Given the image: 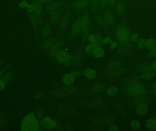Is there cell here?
Here are the masks:
<instances>
[{"mask_svg":"<svg viewBox=\"0 0 156 131\" xmlns=\"http://www.w3.org/2000/svg\"><path fill=\"white\" fill-rule=\"evenodd\" d=\"M39 128L38 122L33 114L26 116L21 122V129L22 131H37Z\"/></svg>","mask_w":156,"mask_h":131,"instance_id":"cell-1","label":"cell"},{"mask_svg":"<svg viewBox=\"0 0 156 131\" xmlns=\"http://www.w3.org/2000/svg\"><path fill=\"white\" fill-rule=\"evenodd\" d=\"M129 91L133 97H137L142 93L143 88L138 83L131 84L128 87Z\"/></svg>","mask_w":156,"mask_h":131,"instance_id":"cell-2","label":"cell"},{"mask_svg":"<svg viewBox=\"0 0 156 131\" xmlns=\"http://www.w3.org/2000/svg\"><path fill=\"white\" fill-rule=\"evenodd\" d=\"M57 123L54 120L52 119L49 117H46L44 118L41 122V127L43 128L50 129L54 127L56 125Z\"/></svg>","mask_w":156,"mask_h":131,"instance_id":"cell-3","label":"cell"},{"mask_svg":"<svg viewBox=\"0 0 156 131\" xmlns=\"http://www.w3.org/2000/svg\"><path fill=\"white\" fill-rule=\"evenodd\" d=\"M117 37L121 41H126L128 39L129 33L125 29H121L117 31Z\"/></svg>","mask_w":156,"mask_h":131,"instance_id":"cell-4","label":"cell"},{"mask_svg":"<svg viewBox=\"0 0 156 131\" xmlns=\"http://www.w3.org/2000/svg\"><path fill=\"white\" fill-rule=\"evenodd\" d=\"M147 112V107L146 104L139 103L137 107V112L140 115H144Z\"/></svg>","mask_w":156,"mask_h":131,"instance_id":"cell-5","label":"cell"},{"mask_svg":"<svg viewBox=\"0 0 156 131\" xmlns=\"http://www.w3.org/2000/svg\"><path fill=\"white\" fill-rule=\"evenodd\" d=\"M145 46L148 50H153L156 47V41L154 39H150L145 42Z\"/></svg>","mask_w":156,"mask_h":131,"instance_id":"cell-6","label":"cell"},{"mask_svg":"<svg viewBox=\"0 0 156 131\" xmlns=\"http://www.w3.org/2000/svg\"><path fill=\"white\" fill-rule=\"evenodd\" d=\"M104 51L100 47H97L93 51V55L96 58H100L104 55Z\"/></svg>","mask_w":156,"mask_h":131,"instance_id":"cell-7","label":"cell"},{"mask_svg":"<svg viewBox=\"0 0 156 131\" xmlns=\"http://www.w3.org/2000/svg\"><path fill=\"white\" fill-rule=\"evenodd\" d=\"M146 127L150 130H154L156 128V120L148 119L146 122Z\"/></svg>","mask_w":156,"mask_h":131,"instance_id":"cell-8","label":"cell"},{"mask_svg":"<svg viewBox=\"0 0 156 131\" xmlns=\"http://www.w3.org/2000/svg\"><path fill=\"white\" fill-rule=\"evenodd\" d=\"M57 57L59 61H64L69 58V55L67 53L62 51L58 52Z\"/></svg>","mask_w":156,"mask_h":131,"instance_id":"cell-9","label":"cell"},{"mask_svg":"<svg viewBox=\"0 0 156 131\" xmlns=\"http://www.w3.org/2000/svg\"><path fill=\"white\" fill-rule=\"evenodd\" d=\"M85 74L86 76H87L88 78L90 79L94 78L96 75V74L95 73V71L89 68L86 70Z\"/></svg>","mask_w":156,"mask_h":131,"instance_id":"cell-10","label":"cell"},{"mask_svg":"<svg viewBox=\"0 0 156 131\" xmlns=\"http://www.w3.org/2000/svg\"><path fill=\"white\" fill-rule=\"evenodd\" d=\"M74 77L72 74H68L64 76L63 82L67 85H70L73 82Z\"/></svg>","mask_w":156,"mask_h":131,"instance_id":"cell-11","label":"cell"},{"mask_svg":"<svg viewBox=\"0 0 156 131\" xmlns=\"http://www.w3.org/2000/svg\"><path fill=\"white\" fill-rule=\"evenodd\" d=\"M131 128L134 130H137L140 128L141 127V125L140 122L137 120H133L131 123Z\"/></svg>","mask_w":156,"mask_h":131,"instance_id":"cell-12","label":"cell"},{"mask_svg":"<svg viewBox=\"0 0 156 131\" xmlns=\"http://www.w3.org/2000/svg\"><path fill=\"white\" fill-rule=\"evenodd\" d=\"M107 92L110 96L116 95L117 93V90L114 87H110L108 89Z\"/></svg>","mask_w":156,"mask_h":131,"instance_id":"cell-13","label":"cell"},{"mask_svg":"<svg viewBox=\"0 0 156 131\" xmlns=\"http://www.w3.org/2000/svg\"><path fill=\"white\" fill-rule=\"evenodd\" d=\"M155 73L149 72H147V73H144L142 75V77L145 79H151V78H153L155 76Z\"/></svg>","mask_w":156,"mask_h":131,"instance_id":"cell-14","label":"cell"},{"mask_svg":"<svg viewBox=\"0 0 156 131\" xmlns=\"http://www.w3.org/2000/svg\"><path fill=\"white\" fill-rule=\"evenodd\" d=\"M145 44V41L143 39L140 38L137 41V45L139 49H142Z\"/></svg>","mask_w":156,"mask_h":131,"instance_id":"cell-15","label":"cell"},{"mask_svg":"<svg viewBox=\"0 0 156 131\" xmlns=\"http://www.w3.org/2000/svg\"><path fill=\"white\" fill-rule=\"evenodd\" d=\"M148 56L151 58H156V48L153 49L151 52L148 53Z\"/></svg>","mask_w":156,"mask_h":131,"instance_id":"cell-16","label":"cell"},{"mask_svg":"<svg viewBox=\"0 0 156 131\" xmlns=\"http://www.w3.org/2000/svg\"><path fill=\"white\" fill-rule=\"evenodd\" d=\"M35 9V6H34L33 5H30L28 7V11L29 12H32L34 11Z\"/></svg>","mask_w":156,"mask_h":131,"instance_id":"cell-17","label":"cell"},{"mask_svg":"<svg viewBox=\"0 0 156 131\" xmlns=\"http://www.w3.org/2000/svg\"><path fill=\"white\" fill-rule=\"evenodd\" d=\"M111 42V39L110 37H106L105 39H104L103 41V43L104 44H107L109 43H110Z\"/></svg>","mask_w":156,"mask_h":131,"instance_id":"cell-18","label":"cell"},{"mask_svg":"<svg viewBox=\"0 0 156 131\" xmlns=\"http://www.w3.org/2000/svg\"><path fill=\"white\" fill-rule=\"evenodd\" d=\"M93 47L94 46H93V45L92 44H90V45H89V46H87L86 49V52H90L92 50Z\"/></svg>","mask_w":156,"mask_h":131,"instance_id":"cell-19","label":"cell"},{"mask_svg":"<svg viewBox=\"0 0 156 131\" xmlns=\"http://www.w3.org/2000/svg\"><path fill=\"white\" fill-rule=\"evenodd\" d=\"M96 40V38L95 35H91L89 37V41L92 43H94Z\"/></svg>","mask_w":156,"mask_h":131,"instance_id":"cell-20","label":"cell"},{"mask_svg":"<svg viewBox=\"0 0 156 131\" xmlns=\"http://www.w3.org/2000/svg\"><path fill=\"white\" fill-rule=\"evenodd\" d=\"M28 5V2L26 1H23L21 2V3L20 4V6L21 7H23L27 6Z\"/></svg>","mask_w":156,"mask_h":131,"instance_id":"cell-21","label":"cell"},{"mask_svg":"<svg viewBox=\"0 0 156 131\" xmlns=\"http://www.w3.org/2000/svg\"><path fill=\"white\" fill-rule=\"evenodd\" d=\"M5 85V82L3 80H0V90L3 88Z\"/></svg>","mask_w":156,"mask_h":131,"instance_id":"cell-22","label":"cell"},{"mask_svg":"<svg viewBox=\"0 0 156 131\" xmlns=\"http://www.w3.org/2000/svg\"><path fill=\"white\" fill-rule=\"evenodd\" d=\"M138 38V36L137 34H133L132 36V37H131V39H132V41H136V40H137Z\"/></svg>","mask_w":156,"mask_h":131,"instance_id":"cell-23","label":"cell"},{"mask_svg":"<svg viewBox=\"0 0 156 131\" xmlns=\"http://www.w3.org/2000/svg\"><path fill=\"white\" fill-rule=\"evenodd\" d=\"M152 68L153 70L156 71V60L154 61L152 65Z\"/></svg>","mask_w":156,"mask_h":131,"instance_id":"cell-24","label":"cell"},{"mask_svg":"<svg viewBox=\"0 0 156 131\" xmlns=\"http://www.w3.org/2000/svg\"><path fill=\"white\" fill-rule=\"evenodd\" d=\"M116 45H117V43L116 42H114L111 43V44L110 45V46L111 48H114L116 46Z\"/></svg>","mask_w":156,"mask_h":131,"instance_id":"cell-25","label":"cell"},{"mask_svg":"<svg viewBox=\"0 0 156 131\" xmlns=\"http://www.w3.org/2000/svg\"><path fill=\"white\" fill-rule=\"evenodd\" d=\"M40 0L41 1H46V0Z\"/></svg>","mask_w":156,"mask_h":131,"instance_id":"cell-26","label":"cell"},{"mask_svg":"<svg viewBox=\"0 0 156 131\" xmlns=\"http://www.w3.org/2000/svg\"><path fill=\"white\" fill-rule=\"evenodd\" d=\"M155 94H156V90L155 91Z\"/></svg>","mask_w":156,"mask_h":131,"instance_id":"cell-27","label":"cell"}]
</instances>
